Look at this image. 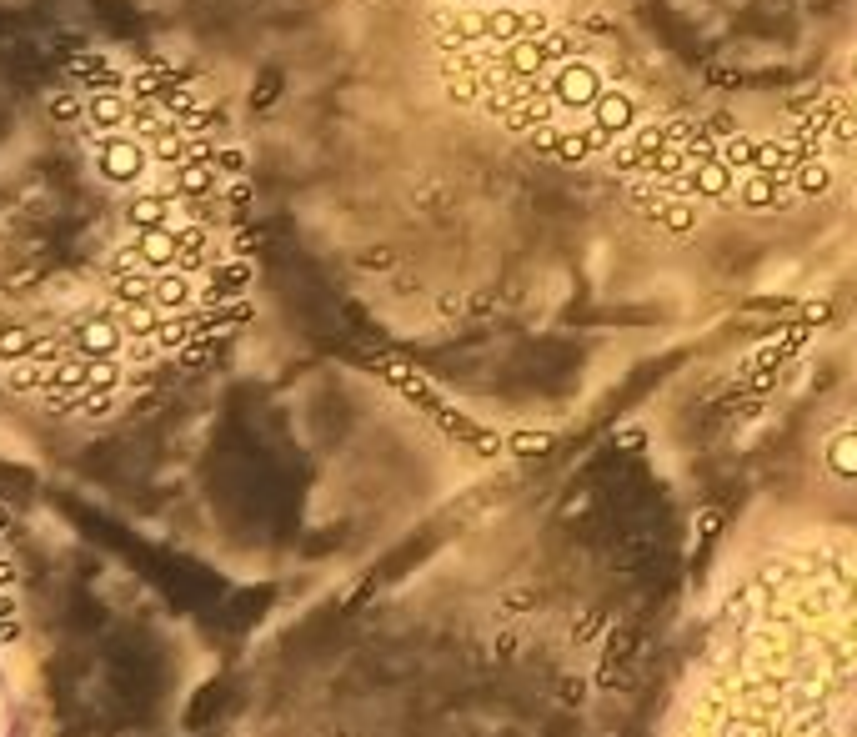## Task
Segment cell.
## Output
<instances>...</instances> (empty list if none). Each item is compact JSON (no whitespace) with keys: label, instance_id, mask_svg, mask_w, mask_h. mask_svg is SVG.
I'll return each mask as SVG.
<instances>
[{"label":"cell","instance_id":"6da1fadb","mask_svg":"<svg viewBox=\"0 0 857 737\" xmlns=\"http://www.w3.org/2000/svg\"><path fill=\"white\" fill-rule=\"evenodd\" d=\"M667 737H857V552L762 562L702 642Z\"/></svg>","mask_w":857,"mask_h":737},{"label":"cell","instance_id":"7a4b0ae2","mask_svg":"<svg viewBox=\"0 0 857 737\" xmlns=\"http://www.w3.org/2000/svg\"><path fill=\"white\" fill-rule=\"evenodd\" d=\"M91 156H96V171L111 181V186H136L146 181L151 171V151L136 131H116V136H96L91 141Z\"/></svg>","mask_w":857,"mask_h":737},{"label":"cell","instance_id":"3957f363","mask_svg":"<svg viewBox=\"0 0 857 737\" xmlns=\"http://www.w3.org/2000/svg\"><path fill=\"white\" fill-rule=\"evenodd\" d=\"M71 346H76L81 356H91V361L121 356V346H126L121 311H106V306H96V311L76 316V321H71Z\"/></svg>","mask_w":857,"mask_h":737},{"label":"cell","instance_id":"277c9868","mask_svg":"<svg viewBox=\"0 0 857 737\" xmlns=\"http://www.w3.org/2000/svg\"><path fill=\"white\" fill-rule=\"evenodd\" d=\"M607 91V81H602V71L592 66V61H562L557 71H552V96H557V106H567V111H592L597 106V96Z\"/></svg>","mask_w":857,"mask_h":737},{"label":"cell","instance_id":"5b68a950","mask_svg":"<svg viewBox=\"0 0 857 737\" xmlns=\"http://www.w3.org/2000/svg\"><path fill=\"white\" fill-rule=\"evenodd\" d=\"M176 216H181V201H176L171 191H136V196L121 206V226H126L131 236H141V231H171Z\"/></svg>","mask_w":857,"mask_h":737},{"label":"cell","instance_id":"8992f818","mask_svg":"<svg viewBox=\"0 0 857 737\" xmlns=\"http://www.w3.org/2000/svg\"><path fill=\"white\" fill-rule=\"evenodd\" d=\"M732 196H737L732 206L762 216V211H787V206L797 201V186H787V181H777V176H762V171H742V181L732 186Z\"/></svg>","mask_w":857,"mask_h":737},{"label":"cell","instance_id":"52a82bcc","mask_svg":"<svg viewBox=\"0 0 857 737\" xmlns=\"http://www.w3.org/2000/svg\"><path fill=\"white\" fill-rule=\"evenodd\" d=\"M96 136H116V131H131V101L121 91H91L86 96V121H81Z\"/></svg>","mask_w":857,"mask_h":737},{"label":"cell","instance_id":"ba28073f","mask_svg":"<svg viewBox=\"0 0 857 737\" xmlns=\"http://www.w3.org/2000/svg\"><path fill=\"white\" fill-rule=\"evenodd\" d=\"M196 291H201V281H196V276H191L186 266L156 271V281H151V301H156L161 311H191Z\"/></svg>","mask_w":857,"mask_h":737},{"label":"cell","instance_id":"9c48e42d","mask_svg":"<svg viewBox=\"0 0 857 737\" xmlns=\"http://www.w3.org/2000/svg\"><path fill=\"white\" fill-rule=\"evenodd\" d=\"M587 116H592L597 126H607L612 136H627V131L637 126V101H632L627 91H612V86H607V91L597 96V106H592Z\"/></svg>","mask_w":857,"mask_h":737},{"label":"cell","instance_id":"30bf717a","mask_svg":"<svg viewBox=\"0 0 857 737\" xmlns=\"http://www.w3.org/2000/svg\"><path fill=\"white\" fill-rule=\"evenodd\" d=\"M131 246H136V256H141L146 271H171V266H181V241H176V231H141V236H131Z\"/></svg>","mask_w":857,"mask_h":737},{"label":"cell","instance_id":"8fae6325","mask_svg":"<svg viewBox=\"0 0 857 737\" xmlns=\"http://www.w3.org/2000/svg\"><path fill=\"white\" fill-rule=\"evenodd\" d=\"M732 186H737V176H732L722 161H702V166L692 171V196H697V201H727Z\"/></svg>","mask_w":857,"mask_h":737},{"label":"cell","instance_id":"7c38bea8","mask_svg":"<svg viewBox=\"0 0 857 737\" xmlns=\"http://www.w3.org/2000/svg\"><path fill=\"white\" fill-rule=\"evenodd\" d=\"M517 36H522V11L482 6V41H492V46H512Z\"/></svg>","mask_w":857,"mask_h":737},{"label":"cell","instance_id":"4fadbf2b","mask_svg":"<svg viewBox=\"0 0 857 737\" xmlns=\"http://www.w3.org/2000/svg\"><path fill=\"white\" fill-rule=\"evenodd\" d=\"M502 61H507L512 76H542V71H547V56H542V46H537L532 36H517V41L502 51Z\"/></svg>","mask_w":857,"mask_h":737},{"label":"cell","instance_id":"5bb4252c","mask_svg":"<svg viewBox=\"0 0 857 737\" xmlns=\"http://www.w3.org/2000/svg\"><path fill=\"white\" fill-rule=\"evenodd\" d=\"M41 346V336L31 331V321H6L0 326V361H16V356H26V351H36Z\"/></svg>","mask_w":857,"mask_h":737},{"label":"cell","instance_id":"9a60e30c","mask_svg":"<svg viewBox=\"0 0 857 737\" xmlns=\"http://www.w3.org/2000/svg\"><path fill=\"white\" fill-rule=\"evenodd\" d=\"M792 186H797V196L812 201V196H822V191L832 186V166H827L822 156H807V161L792 171Z\"/></svg>","mask_w":857,"mask_h":737},{"label":"cell","instance_id":"2e32d148","mask_svg":"<svg viewBox=\"0 0 857 737\" xmlns=\"http://www.w3.org/2000/svg\"><path fill=\"white\" fill-rule=\"evenodd\" d=\"M657 226H662L667 236H687V231L697 226V201H687V196H667V206H662Z\"/></svg>","mask_w":857,"mask_h":737},{"label":"cell","instance_id":"e0dca14e","mask_svg":"<svg viewBox=\"0 0 857 737\" xmlns=\"http://www.w3.org/2000/svg\"><path fill=\"white\" fill-rule=\"evenodd\" d=\"M752 151H757V141H752V136H742V131H737V136H727V141H717V161H722L732 176H737V171H752Z\"/></svg>","mask_w":857,"mask_h":737},{"label":"cell","instance_id":"ac0fdd59","mask_svg":"<svg viewBox=\"0 0 857 737\" xmlns=\"http://www.w3.org/2000/svg\"><path fill=\"white\" fill-rule=\"evenodd\" d=\"M537 46H542V56H547V66L557 61H577V51H582V36L577 31H547V36H537Z\"/></svg>","mask_w":857,"mask_h":737},{"label":"cell","instance_id":"d6986e66","mask_svg":"<svg viewBox=\"0 0 857 737\" xmlns=\"http://www.w3.org/2000/svg\"><path fill=\"white\" fill-rule=\"evenodd\" d=\"M447 71V96L457 101V106H482V81H477V71H452V66H442Z\"/></svg>","mask_w":857,"mask_h":737},{"label":"cell","instance_id":"ffe728a7","mask_svg":"<svg viewBox=\"0 0 857 737\" xmlns=\"http://www.w3.org/2000/svg\"><path fill=\"white\" fill-rule=\"evenodd\" d=\"M51 116H56V121H71V126H81V121H86V101L76 96V86L51 91Z\"/></svg>","mask_w":857,"mask_h":737},{"label":"cell","instance_id":"44dd1931","mask_svg":"<svg viewBox=\"0 0 857 737\" xmlns=\"http://www.w3.org/2000/svg\"><path fill=\"white\" fill-rule=\"evenodd\" d=\"M682 161H687V171H697L702 161H717V146H712V136H707V131H697V136L682 146Z\"/></svg>","mask_w":857,"mask_h":737},{"label":"cell","instance_id":"7402d4cb","mask_svg":"<svg viewBox=\"0 0 857 737\" xmlns=\"http://www.w3.org/2000/svg\"><path fill=\"white\" fill-rule=\"evenodd\" d=\"M557 141H562V131H557L552 121H542V126H532V131H527V146H532V151H542V156H557Z\"/></svg>","mask_w":857,"mask_h":737},{"label":"cell","instance_id":"603a6c76","mask_svg":"<svg viewBox=\"0 0 857 737\" xmlns=\"http://www.w3.org/2000/svg\"><path fill=\"white\" fill-rule=\"evenodd\" d=\"M587 141L577 136V131H562V141H557V161H587Z\"/></svg>","mask_w":857,"mask_h":737},{"label":"cell","instance_id":"cb8c5ba5","mask_svg":"<svg viewBox=\"0 0 857 737\" xmlns=\"http://www.w3.org/2000/svg\"><path fill=\"white\" fill-rule=\"evenodd\" d=\"M702 131H707V136H717V141H727V136H737V116H732V111H712Z\"/></svg>","mask_w":857,"mask_h":737},{"label":"cell","instance_id":"d4e9b609","mask_svg":"<svg viewBox=\"0 0 857 737\" xmlns=\"http://www.w3.org/2000/svg\"><path fill=\"white\" fill-rule=\"evenodd\" d=\"M547 31H552V21H547V11H542V6L522 11V36H532V41H537V36H547Z\"/></svg>","mask_w":857,"mask_h":737},{"label":"cell","instance_id":"484cf974","mask_svg":"<svg viewBox=\"0 0 857 737\" xmlns=\"http://www.w3.org/2000/svg\"><path fill=\"white\" fill-rule=\"evenodd\" d=\"M827 136H832V141H857V116H852V111H837L832 126H827Z\"/></svg>","mask_w":857,"mask_h":737},{"label":"cell","instance_id":"4316f807","mask_svg":"<svg viewBox=\"0 0 857 737\" xmlns=\"http://www.w3.org/2000/svg\"><path fill=\"white\" fill-rule=\"evenodd\" d=\"M386 261H391L386 251H366V256H361V266H386Z\"/></svg>","mask_w":857,"mask_h":737},{"label":"cell","instance_id":"83f0119b","mask_svg":"<svg viewBox=\"0 0 857 737\" xmlns=\"http://www.w3.org/2000/svg\"><path fill=\"white\" fill-rule=\"evenodd\" d=\"M802 316H807V321H822V316H827V306H822V301H812V306H802Z\"/></svg>","mask_w":857,"mask_h":737},{"label":"cell","instance_id":"f1b7e54d","mask_svg":"<svg viewBox=\"0 0 857 737\" xmlns=\"http://www.w3.org/2000/svg\"><path fill=\"white\" fill-rule=\"evenodd\" d=\"M847 111H852V116H857V86H852V96H847Z\"/></svg>","mask_w":857,"mask_h":737},{"label":"cell","instance_id":"f546056e","mask_svg":"<svg viewBox=\"0 0 857 737\" xmlns=\"http://www.w3.org/2000/svg\"><path fill=\"white\" fill-rule=\"evenodd\" d=\"M452 6H487V0H452Z\"/></svg>","mask_w":857,"mask_h":737},{"label":"cell","instance_id":"4dcf8cb0","mask_svg":"<svg viewBox=\"0 0 857 737\" xmlns=\"http://www.w3.org/2000/svg\"><path fill=\"white\" fill-rule=\"evenodd\" d=\"M847 76H852V86H857V56H852V66H847Z\"/></svg>","mask_w":857,"mask_h":737},{"label":"cell","instance_id":"1f68e13d","mask_svg":"<svg viewBox=\"0 0 857 737\" xmlns=\"http://www.w3.org/2000/svg\"><path fill=\"white\" fill-rule=\"evenodd\" d=\"M0 387H6V361H0Z\"/></svg>","mask_w":857,"mask_h":737},{"label":"cell","instance_id":"d6a6232c","mask_svg":"<svg viewBox=\"0 0 857 737\" xmlns=\"http://www.w3.org/2000/svg\"><path fill=\"white\" fill-rule=\"evenodd\" d=\"M6 321H11V316H6V311H0V326H6Z\"/></svg>","mask_w":857,"mask_h":737}]
</instances>
